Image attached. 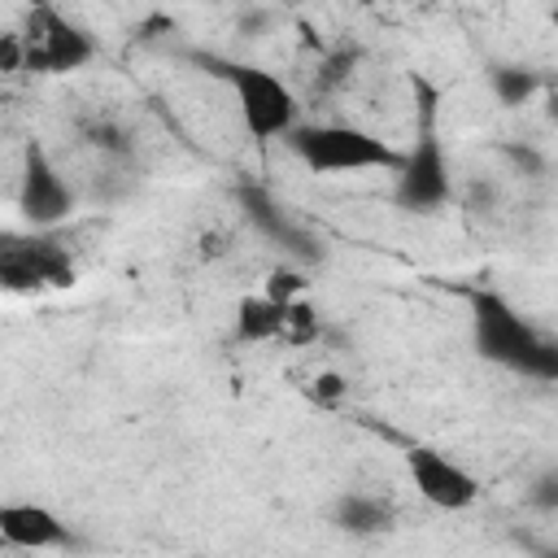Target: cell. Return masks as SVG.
Here are the masks:
<instances>
[{
    "label": "cell",
    "instance_id": "6da1fadb",
    "mask_svg": "<svg viewBox=\"0 0 558 558\" xmlns=\"http://www.w3.org/2000/svg\"><path fill=\"white\" fill-rule=\"evenodd\" d=\"M471 336L475 349L527 379L558 384V340H549L541 327H532L506 296L497 292H475L471 296Z\"/></svg>",
    "mask_w": 558,
    "mask_h": 558
},
{
    "label": "cell",
    "instance_id": "7a4b0ae2",
    "mask_svg": "<svg viewBox=\"0 0 558 558\" xmlns=\"http://www.w3.org/2000/svg\"><path fill=\"white\" fill-rule=\"evenodd\" d=\"M292 157L310 174H362V170H397L401 148L357 122H301L288 135Z\"/></svg>",
    "mask_w": 558,
    "mask_h": 558
},
{
    "label": "cell",
    "instance_id": "3957f363",
    "mask_svg": "<svg viewBox=\"0 0 558 558\" xmlns=\"http://www.w3.org/2000/svg\"><path fill=\"white\" fill-rule=\"evenodd\" d=\"M222 78L231 87L244 131L257 144H275V140L288 144V135L301 126V100H296L292 83L253 61H222Z\"/></svg>",
    "mask_w": 558,
    "mask_h": 558
},
{
    "label": "cell",
    "instance_id": "277c9868",
    "mask_svg": "<svg viewBox=\"0 0 558 558\" xmlns=\"http://www.w3.org/2000/svg\"><path fill=\"white\" fill-rule=\"evenodd\" d=\"M17 39H22L26 74H70V70H83L96 57L92 35L48 0H35L26 9L22 26H17Z\"/></svg>",
    "mask_w": 558,
    "mask_h": 558
},
{
    "label": "cell",
    "instance_id": "5b68a950",
    "mask_svg": "<svg viewBox=\"0 0 558 558\" xmlns=\"http://www.w3.org/2000/svg\"><path fill=\"white\" fill-rule=\"evenodd\" d=\"M0 279L9 292H44L74 283V257L65 240L35 227V235H9L0 244Z\"/></svg>",
    "mask_w": 558,
    "mask_h": 558
},
{
    "label": "cell",
    "instance_id": "8992f818",
    "mask_svg": "<svg viewBox=\"0 0 558 558\" xmlns=\"http://www.w3.org/2000/svg\"><path fill=\"white\" fill-rule=\"evenodd\" d=\"M405 471H410L414 493H418L427 506H436V510L458 514V510H471V506L480 501V480H475L458 458H449V453H440V449H427V445L410 449V453H405Z\"/></svg>",
    "mask_w": 558,
    "mask_h": 558
},
{
    "label": "cell",
    "instance_id": "52a82bcc",
    "mask_svg": "<svg viewBox=\"0 0 558 558\" xmlns=\"http://www.w3.org/2000/svg\"><path fill=\"white\" fill-rule=\"evenodd\" d=\"M392 174H397L392 201L410 214H427L449 201L453 183H449V161H445V148L436 135H418V144L401 157V166Z\"/></svg>",
    "mask_w": 558,
    "mask_h": 558
},
{
    "label": "cell",
    "instance_id": "ba28073f",
    "mask_svg": "<svg viewBox=\"0 0 558 558\" xmlns=\"http://www.w3.org/2000/svg\"><path fill=\"white\" fill-rule=\"evenodd\" d=\"M17 205H22V214H26L39 231L57 227V222L70 218V209H74V187H70V179L61 174V166H57L39 144L26 148V166H22V183H17Z\"/></svg>",
    "mask_w": 558,
    "mask_h": 558
},
{
    "label": "cell",
    "instance_id": "9c48e42d",
    "mask_svg": "<svg viewBox=\"0 0 558 558\" xmlns=\"http://www.w3.org/2000/svg\"><path fill=\"white\" fill-rule=\"evenodd\" d=\"M0 541L9 549H65L70 545V527L61 523L57 510L39 506V501H4L0 506Z\"/></svg>",
    "mask_w": 558,
    "mask_h": 558
},
{
    "label": "cell",
    "instance_id": "30bf717a",
    "mask_svg": "<svg viewBox=\"0 0 558 558\" xmlns=\"http://www.w3.org/2000/svg\"><path fill=\"white\" fill-rule=\"evenodd\" d=\"M288 318H292V301H279L270 292H257V296H244L235 305V336L248 340V344H270V340H283L288 344Z\"/></svg>",
    "mask_w": 558,
    "mask_h": 558
},
{
    "label": "cell",
    "instance_id": "8fae6325",
    "mask_svg": "<svg viewBox=\"0 0 558 558\" xmlns=\"http://www.w3.org/2000/svg\"><path fill=\"white\" fill-rule=\"evenodd\" d=\"M336 523L349 536H379L392 527V506L375 493H349L336 501Z\"/></svg>",
    "mask_w": 558,
    "mask_h": 558
},
{
    "label": "cell",
    "instance_id": "7c38bea8",
    "mask_svg": "<svg viewBox=\"0 0 558 558\" xmlns=\"http://www.w3.org/2000/svg\"><path fill=\"white\" fill-rule=\"evenodd\" d=\"M493 92H497L501 105H523L536 92V78H532V70L501 65V70H493Z\"/></svg>",
    "mask_w": 558,
    "mask_h": 558
},
{
    "label": "cell",
    "instance_id": "4fadbf2b",
    "mask_svg": "<svg viewBox=\"0 0 558 558\" xmlns=\"http://www.w3.org/2000/svg\"><path fill=\"white\" fill-rule=\"evenodd\" d=\"M262 292H270V296H279V301H296V296H305V279L292 275V270H275Z\"/></svg>",
    "mask_w": 558,
    "mask_h": 558
},
{
    "label": "cell",
    "instance_id": "5bb4252c",
    "mask_svg": "<svg viewBox=\"0 0 558 558\" xmlns=\"http://www.w3.org/2000/svg\"><path fill=\"white\" fill-rule=\"evenodd\" d=\"M532 501H536V506H558V471H549V475H541V480H536Z\"/></svg>",
    "mask_w": 558,
    "mask_h": 558
}]
</instances>
